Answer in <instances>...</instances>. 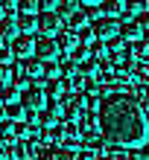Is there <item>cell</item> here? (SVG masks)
Here are the masks:
<instances>
[{
	"instance_id": "cell-4",
	"label": "cell",
	"mask_w": 149,
	"mask_h": 160,
	"mask_svg": "<svg viewBox=\"0 0 149 160\" xmlns=\"http://www.w3.org/2000/svg\"><path fill=\"white\" fill-rule=\"evenodd\" d=\"M32 55H38L41 61H59L61 50H59V44H56L53 35H41V38H35V52Z\"/></svg>"
},
{
	"instance_id": "cell-35",
	"label": "cell",
	"mask_w": 149,
	"mask_h": 160,
	"mask_svg": "<svg viewBox=\"0 0 149 160\" xmlns=\"http://www.w3.org/2000/svg\"><path fill=\"white\" fill-rule=\"evenodd\" d=\"M146 3H149V0H146Z\"/></svg>"
},
{
	"instance_id": "cell-28",
	"label": "cell",
	"mask_w": 149,
	"mask_h": 160,
	"mask_svg": "<svg viewBox=\"0 0 149 160\" xmlns=\"http://www.w3.org/2000/svg\"><path fill=\"white\" fill-rule=\"evenodd\" d=\"M9 58H12V50H9V44H3V41H0V61H3V64H9Z\"/></svg>"
},
{
	"instance_id": "cell-7",
	"label": "cell",
	"mask_w": 149,
	"mask_h": 160,
	"mask_svg": "<svg viewBox=\"0 0 149 160\" xmlns=\"http://www.w3.org/2000/svg\"><path fill=\"white\" fill-rule=\"evenodd\" d=\"M18 70H21L29 82H38L44 76V61L38 58V55H26V58H21V67Z\"/></svg>"
},
{
	"instance_id": "cell-21",
	"label": "cell",
	"mask_w": 149,
	"mask_h": 160,
	"mask_svg": "<svg viewBox=\"0 0 149 160\" xmlns=\"http://www.w3.org/2000/svg\"><path fill=\"white\" fill-rule=\"evenodd\" d=\"M24 105H21V99H18V102H6V117L9 119H24Z\"/></svg>"
},
{
	"instance_id": "cell-29",
	"label": "cell",
	"mask_w": 149,
	"mask_h": 160,
	"mask_svg": "<svg viewBox=\"0 0 149 160\" xmlns=\"http://www.w3.org/2000/svg\"><path fill=\"white\" fill-rule=\"evenodd\" d=\"M137 23H141V29H149V9H143V12L137 15Z\"/></svg>"
},
{
	"instance_id": "cell-15",
	"label": "cell",
	"mask_w": 149,
	"mask_h": 160,
	"mask_svg": "<svg viewBox=\"0 0 149 160\" xmlns=\"http://www.w3.org/2000/svg\"><path fill=\"white\" fill-rule=\"evenodd\" d=\"M67 82H64V79H50L47 82V96L50 99H61V96H67Z\"/></svg>"
},
{
	"instance_id": "cell-9",
	"label": "cell",
	"mask_w": 149,
	"mask_h": 160,
	"mask_svg": "<svg viewBox=\"0 0 149 160\" xmlns=\"http://www.w3.org/2000/svg\"><path fill=\"white\" fill-rule=\"evenodd\" d=\"M53 38H56V44H59V50H61V52H70L73 47L79 44V38H76V29H70V26H67V29H59V32L53 35Z\"/></svg>"
},
{
	"instance_id": "cell-32",
	"label": "cell",
	"mask_w": 149,
	"mask_h": 160,
	"mask_svg": "<svg viewBox=\"0 0 149 160\" xmlns=\"http://www.w3.org/2000/svg\"><path fill=\"white\" fill-rule=\"evenodd\" d=\"M6 117V105H0V119H3Z\"/></svg>"
},
{
	"instance_id": "cell-1",
	"label": "cell",
	"mask_w": 149,
	"mask_h": 160,
	"mask_svg": "<svg viewBox=\"0 0 149 160\" xmlns=\"http://www.w3.org/2000/svg\"><path fill=\"white\" fill-rule=\"evenodd\" d=\"M97 128L117 148H143L149 143V119L146 111L132 90L102 93L97 105Z\"/></svg>"
},
{
	"instance_id": "cell-13",
	"label": "cell",
	"mask_w": 149,
	"mask_h": 160,
	"mask_svg": "<svg viewBox=\"0 0 149 160\" xmlns=\"http://www.w3.org/2000/svg\"><path fill=\"white\" fill-rule=\"evenodd\" d=\"M15 35H18L15 18H12V15H0V38H3V41H12Z\"/></svg>"
},
{
	"instance_id": "cell-30",
	"label": "cell",
	"mask_w": 149,
	"mask_h": 160,
	"mask_svg": "<svg viewBox=\"0 0 149 160\" xmlns=\"http://www.w3.org/2000/svg\"><path fill=\"white\" fill-rule=\"evenodd\" d=\"M38 9H59V0H38Z\"/></svg>"
},
{
	"instance_id": "cell-2",
	"label": "cell",
	"mask_w": 149,
	"mask_h": 160,
	"mask_svg": "<svg viewBox=\"0 0 149 160\" xmlns=\"http://www.w3.org/2000/svg\"><path fill=\"white\" fill-rule=\"evenodd\" d=\"M91 29L99 41H111L120 35V21L114 15H102V18H94V23H91Z\"/></svg>"
},
{
	"instance_id": "cell-31",
	"label": "cell",
	"mask_w": 149,
	"mask_h": 160,
	"mask_svg": "<svg viewBox=\"0 0 149 160\" xmlns=\"http://www.w3.org/2000/svg\"><path fill=\"white\" fill-rule=\"evenodd\" d=\"M82 3H88V6H94V3H102V0H82Z\"/></svg>"
},
{
	"instance_id": "cell-11",
	"label": "cell",
	"mask_w": 149,
	"mask_h": 160,
	"mask_svg": "<svg viewBox=\"0 0 149 160\" xmlns=\"http://www.w3.org/2000/svg\"><path fill=\"white\" fill-rule=\"evenodd\" d=\"M64 21H67V26H70V29H82V26H88V21H91V18H88V9H73V12H67V15H64Z\"/></svg>"
},
{
	"instance_id": "cell-5",
	"label": "cell",
	"mask_w": 149,
	"mask_h": 160,
	"mask_svg": "<svg viewBox=\"0 0 149 160\" xmlns=\"http://www.w3.org/2000/svg\"><path fill=\"white\" fill-rule=\"evenodd\" d=\"M9 50H12V58H26V55L35 52V35L29 32H18L12 41H9Z\"/></svg>"
},
{
	"instance_id": "cell-20",
	"label": "cell",
	"mask_w": 149,
	"mask_h": 160,
	"mask_svg": "<svg viewBox=\"0 0 149 160\" xmlns=\"http://www.w3.org/2000/svg\"><path fill=\"white\" fill-rule=\"evenodd\" d=\"M129 52H132L135 61H141V58H146V55H149V44L137 38V41H132V50H129Z\"/></svg>"
},
{
	"instance_id": "cell-10",
	"label": "cell",
	"mask_w": 149,
	"mask_h": 160,
	"mask_svg": "<svg viewBox=\"0 0 149 160\" xmlns=\"http://www.w3.org/2000/svg\"><path fill=\"white\" fill-rule=\"evenodd\" d=\"M15 23H18V32H32L35 26H38V15L35 12H21V9H18L15 12Z\"/></svg>"
},
{
	"instance_id": "cell-17",
	"label": "cell",
	"mask_w": 149,
	"mask_h": 160,
	"mask_svg": "<svg viewBox=\"0 0 149 160\" xmlns=\"http://www.w3.org/2000/svg\"><path fill=\"white\" fill-rule=\"evenodd\" d=\"M67 58L73 61V64H82V61H88L91 58V47H85V44H76L73 50L67 52Z\"/></svg>"
},
{
	"instance_id": "cell-22",
	"label": "cell",
	"mask_w": 149,
	"mask_h": 160,
	"mask_svg": "<svg viewBox=\"0 0 149 160\" xmlns=\"http://www.w3.org/2000/svg\"><path fill=\"white\" fill-rule=\"evenodd\" d=\"M44 82H50V79H61V67L56 61H44Z\"/></svg>"
},
{
	"instance_id": "cell-16",
	"label": "cell",
	"mask_w": 149,
	"mask_h": 160,
	"mask_svg": "<svg viewBox=\"0 0 149 160\" xmlns=\"http://www.w3.org/2000/svg\"><path fill=\"white\" fill-rule=\"evenodd\" d=\"M21 99V84L18 82H9V84H3V88H0V102H18Z\"/></svg>"
},
{
	"instance_id": "cell-12",
	"label": "cell",
	"mask_w": 149,
	"mask_h": 160,
	"mask_svg": "<svg viewBox=\"0 0 149 160\" xmlns=\"http://www.w3.org/2000/svg\"><path fill=\"white\" fill-rule=\"evenodd\" d=\"M64 82H67V90H70V93H79V90H85V88H88L91 76H85L82 70H76V73H70Z\"/></svg>"
},
{
	"instance_id": "cell-24",
	"label": "cell",
	"mask_w": 149,
	"mask_h": 160,
	"mask_svg": "<svg viewBox=\"0 0 149 160\" xmlns=\"http://www.w3.org/2000/svg\"><path fill=\"white\" fill-rule=\"evenodd\" d=\"M76 38H79V44H85V47H91L94 44V29H88V26H82V29H76Z\"/></svg>"
},
{
	"instance_id": "cell-18",
	"label": "cell",
	"mask_w": 149,
	"mask_h": 160,
	"mask_svg": "<svg viewBox=\"0 0 149 160\" xmlns=\"http://www.w3.org/2000/svg\"><path fill=\"white\" fill-rule=\"evenodd\" d=\"M143 9H149L146 0H123V15H141Z\"/></svg>"
},
{
	"instance_id": "cell-6",
	"label": "cell",
	"mask_w": 149,
	"mask_h": 160,
	"mask_svg": "<svg viewBox=\"0 0 149 160\" xmlns=\"http://www.w3.org/2000/svg\"><path fill=\"white\" fill-rule=\"evenodd\" d=\"M61 15L56 12V9H41V15H38V26H35V29H41L44 35H56L61 29Z\"/></svg>"
},
{
	"instance_id": "cell-33",
	"label": "cell",
	"mask_w": 149,
	"mask_h": 160,
	"mask_svg": "<svg viewBox=\"0 0 149 160\" xmlns=\"http://www.w3.org/2000/svg\"><path fill=\"white\" fill-rule=\"evenodd\" d=\"M143 32H146V35H143V41H146V44H149V29H143Z\"/></svg>"
},
{
	"instance_id": "cell-34",
	"label": "cell",
	"mask_w": 149,
	"mask_h": 160,
	"mask_svg": "<svg viewBox=\"0 0 149 160\" xmlns=\"http://www.w3.org/2000/svg\"><path fill=\"white\" fill-rule=\"evenodd\" d=\"M0 15H3V9H0Z\"/></svg>"
},
{
	"instance_id": "cell-27",
	"label": "cell",
	"mask_w": 149,
	"mask_h": 160,
	"mask_svg": "<svg viewBox=\"0 0 149 160\" xmlns=\"http://www.w3.org/2000/svg\"><path fill=\"white\" fill-rule=\"evenodd\" d=\"M18 9L21 12H35L38 9V0H18Z\"/></svg>"
},
{
	"instance_id": "cell-14",
	"label": "cell",
	"mask_w": 149,
	"mask_h": 160,
	"mask_svg": "<svg viewBox=\"0 0 149 160\" xmlns=\"http://www.w3.org/2000/svg\"><path fill=\"white\" fill-rule=\"evenodd\" d=\"M120 38H123V41H129V44H132V41H137V38H143V29H141V23H120Z\"/></svg>"
},
{
	"instance_id": "cell-26",
	"label": "cell",
	"mask_w": 149,
	"mask_h": 160,
	"mask_svg": "<svg viewBox=\"0 0 149 160\" xmlns=\"http://www.w3.org/2000/svg\"><path fill=\"white\" fill-rule=\"evenodd\" d=\"M0 9H3V15H15L18 12V0H0Z\"/></svg>"
},
{
	"instance_id": "cell-8",
	"label": "cell",
	"mask_w": 149,
	"mask_h": 160,
	"mask_svg": "<svg viewBox=\"0 0 149 160\" xmlns=\"http://www.w3.org/2000/svg\"><path fill=\"white\" fill-rule=\"evenodd\" d=\"M35 160H76V148H70V146H44V152Z\"/></svg>"
},
{
	"instance_id": "cell-23",
	"label": "cell",
	"mask_w": 149,
	"mask_h": 160,
	"mask_svg": "<svg viewBox=\"0 0 149 160\" xmlns=\"http://www.w3.org/2000/svg\"><path fill=\"white\" fill-rule=\"evenodd\" d=\"M102 12L105 15H123V0H102Z\"/></svg>"
},
{
	"instance_id": "cell-19",
	"label": "cell",
	"mask_w": 149,
	"mask_h": 160,
	"mask_svg": "<svg viewBox=\"0 0 149 160\" xmlns=\"http://www.w3.org/2000/svg\"><path fill=\"white\" fill-rule=\"evenodd\" d=\"M91 58H97L102 64L108 61V50H105V44H102L99 38H94V44H91Z\"/></svg>"
},
{
	"instance_id": "cell-25",
	"label": "cell",
	"mask_w": 149,
	"mask_h": 160,
	"mask_svg": "<svg viewBox=\"0 0 149 160\" xmlns=\"http://www.w3.org/2000/svg\"><path fill=\"white\" fill-rule=\"evenodd\" d=\"M12 79H15V70L9 67V64H3V61H0V88H3V84H9Z\"/></svg>"
},
{
	"instance_id": "cell-3",
	"label": "cell",
	"mask_w": 149,
	"mask_h": 160,
	"mask_svg": "<svg viewBox=\"0 0 149 160\" xmlns=\"http://www.w3.org/2000/svg\"><path fill=\"white\" fill-rule=\"evenodd\" d=\"M21 105L29 108V111H41L47 105V90L41 84H26V88H21Z\"/></svg>"
}]
</instances>
